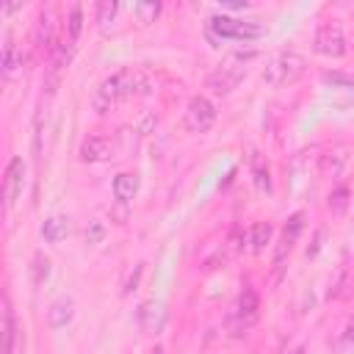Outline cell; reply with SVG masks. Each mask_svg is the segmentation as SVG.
<instances>
[{"instance_id": "2", "label": "cell", "mask_w": 354, "mask_h": 354, "mask_svg": "<svg viewBox=\"0 0 354 354\" xmlns=\"http://www.w3.org/2000/svg\"><path fill=\"white\" fill-rule=\"evenodd\" d=\"M307 69V58L296 50H279L263 69V80L268 86H290L296 83Z\"/></svg>"}, {"instance_id": "10", "label": "cell", "mask_w": 354, "mask_h": 354, "mask_svg": "<svg viewBox=\"0 0 354 354\" xmlns=\"http://www.w3.org/2000/svg\"><path fill=\"white\" fill-rule=\"evenodd\" d=\"M301 230H304V213H293V216L288 218L285 230H282L279 243H277V252H274V260H277V263H282V260H285V254L293 249V243H296V238H299V232H301Z\"/></svg>"}, {"instance_id": "20", "label": "cell", "mask_w": 354, "mask_h": 354, "mask_svg": "<svg viewBox=\"0 0 354 354\" xmlns=\"http://www.w3.org/2000/svg\"><path fill=\"white\" fill-rule=\"evenodd\" d=\"M80 30H83V8H80V6H72V8H69V22H66V36H69L72 41H77Z\"/></svg>"}, {"instance_id": "26", "label": "cell", "mask_w": 354, "mask_h": 354, "mask_svg": "<svg viewBox=\"0 0 354 354\" xmlns=\"http://www.w3.org/2000/svg\"><path fill=\"white\" fill-rule=\"evenodd\" d=\"M141 271H144V266H136V274L127 279V288H124V293H130V290H136V285H138V277H141Z\"/></svg>"}, {"instance_id": "15", "label": "cell", "mask_w": 354, "mask_h": 354, "mask_svg": "<svg viewBox=\"0 0 354 354\" xmlns=\"http://www.w3.org/2000/svg\"><path fill=\"white\" fill-rule=\"evenodd\" d=\"M136 194H138V177L130 174V171L116 174V180H113V196H116L122 205H127Z\"/></svg>"}, {"instance_id": "27", "label": "cell", "mask_w": 354, "mask_h": 354, "mask_svg": "<svg viewBox=\"0 0 354 354\" xmlns=\"http://www.w3.org/2000/svg\"><path fill=\"white\" fill-rule=\"evenodd\" d=\"M152 354H166V351H163V348H155V351H152Z\"/></svg>"}, {"instance_id": "6", "label": "cell", "mask_w": 354, "mask_h": 354, "mask_svg": "<svg viewBox=\"0 0 354 354\" xmlns=\"http://www.w3.org/2000/svg\"><path fill=\"white\" fill-rule=\"evenodd\" d=\"M216 122V108L207 97H191L185 108V127L191 133H207Z\"/></svg>"}, {"instance_id": "23", "label": "cell", "mask_w": 354, "mask_h": 354, "mask_svg": "<svg viewBox=\"0 0 354 354\" xmlns=\"http://www.w3.org/2000/svg\"><path fill=\"white\" fill-rule=\"evenodd\" d=\"M14 69H17V50H14V44L8 41L6 50H3V72H6V75H14Z\"/></svg>"}, {"instance_id": "3", "label": "cell", "mask_w": 354, "mask_h": 354, "mask_svg": "<svg viewBox=\"0 0 354 354\" xmlns=\"http://www.w3.org/2000/svg\"><path fill=\"white\" fill-rule=\"evenodd\" d=\"M249 58H254V53H235V55H230V58H224L213 72H210V77H207V88H213L216 94H230L238 83H241V77L246 75V61Z\"/></svg>"}, {"instance_id": "7", "label": "cell", "mask_w": 354, "mask_h": 354, "mask_svg": "<svg viewBox=\"0 0 354 354\" xmlns=\"http://www.w3.org/2000/svg\"><path fill=\"white\" fill-rule=\"evenodd\" d=\"M22 183H25V163L22 158H11L6 166V177H3V199L6 207H14V202L22 194Z\"/></svg>"}, {"instance_id": "8", "label": "cell", "mask_w": 354, "mask_h": 354, "mask_svg": "<svg viewBox=\"0 0 354 354\" xmlns=\"http://www.w3.org/2000/svg\"><path fill=\"white\" fill-rule=\"evenodd\" d=\"M254 321H257V293H254L252 288H243L241 296H238V304H235V310H232L235 332L249 329Z\"/></svg>"}, {"instance_id": "12", "label": "cell", "mask_w": 354, "mask_h": 354, "mask_svg": "<svg viewBox=\"0 0 354 354\" xmlns=\"http://www.w3.org/2000/svg\"><path fill=\"white\" fill-rule=\"evenodd\" d=\"M72 315H75V301H72L69 296H61V299H55V301L50 304V310H47V324H50L53 329H61V326H66V324L72 321Z\"/></svg>"}, {"instance_id": "1", "label": "cell", "mask_w": 354, "mask_h": 354, "mask_svg": "<svg viewBox=\"0 0 354 354\" xmlns=\"http://www.w3.org/2000/svg\"><path fill=\"white\" fill-rule=\"evenodd\" d=\"M144 88H147V80H144L141 72H136V69H119V72H113L111 77H105L100 83V88L94 94V108L102 113L113 102H119L124 97H133V94H138Z\"/></svg>"}, {"instance_id": "4", "label": "cell", "mask_w": 354, "mask_h": 354, "mask_svg": "<svg viewBox=\"0 0 354 354\" xmlns=\"http://www.w3.org/2000/svg\"><path fill=\"white\" fill-rule=\"evenodd\" d=\"M207 30L216 39H235V41H252L266 33V28L257 22H246V19H235V17H224V14H213L207 22Z\"/></svg>"}, {"instance_id": "18", "label": "cell", "mask_w": 354, "mask_h": 354, "mask_svg": "<svg viewBox=\"0 0 354 354\" xmlns=\"http://www.w3.org/2000/svg\"><path fill=\"white\" fill-rule=\"evenodd\" d=\"M268 241H271V224L268 221H257L252 227V249L254 252H263Z\"/></svg>"}, {"instance_id": "11", "label": "cell", "mask_w": 354, "mask_h": 354, "mask_svg": "<svg viewBox=\"0 0 354 354\" xmlns=\"http://www.w3.org/2000/svg\"><path fill=\"white\" fill-rule=\"evenodd\" d=\"M138 324H141V329H144L147 335H158V332L163 329V324H166V307H163L160 301H147V304H141V310H138Z\"/></svg>"}, {"instance_id": "17", "label": "cell", "mask_w": 354, "mask_h": 354, "mask_svg": "<svg viewBox=\"0 0 354 354\" xmlns=\"http://www.w3.org/2000/svg\"><path fill=\"white\" fill-rule=\"evenodd\" d=\"M50 36H53V14H50V11H41L39 19H36V30H33V41H36V47L50 44Z\"/></svg>"}, {"instance_id": "22", "label": "cell", "mask_w": 354, "mask_h": 354, "mask_svg": "<svg viewBox=\"0 0 354 354\" xmlns=\"http://www.w3.org/2000/svg\"><path fill=\"white\" fill-rule=\"evenodd\" d=\"M116 3H100V8H97V22L102 25V28H108V22L113 19V14H116Z\"/></svg>"}, {"instance_id": "13", "label": "cell", "mask_w": 354, "mask_h": 354, "mask_svg": "<svg viewBox=\"0 0 354 354\" xmlns=\"http://www.w3.org/2000/svg\"><path fill=\"white\" fill-rule=\"evenodd\" d=\"M69 235V218L66 216H50V218H44V224H41V238L47 241V243H58V241H64Z\"/></svg>"}, {"instance_id": "19", "label": "cell", "mask_w": 354, "mask_h": 354, "mask_svg": "<svg viewBox=\"0 0 354 354\" xmlns=\"http://www.w3.org/2000/svg\"><path fill=\"white\" fill-rule=\"evenodd\" d=\"M133 11H136V17H138L141 25H149V22L160 14V3H155V0H149V3H136Z\"/></svg>"}, {"instance_id": "14", "label": "cell", "mask_w": 354, "mask_h": 354, "mask_svg": "<svg viewBox=\"0 0 354 354\" xmlns=\"http://www.w3.org/2000/svg\"><path fill=\"white\" fill-rule=\"evenodd\" d=\"M72 53H75V41L66 36L61 39L58 44H53V53H50V72L58 75L69 61H72Z\"/></svg>"}, {"instance_id": "21", "label": "cell", "mask_w": 354, "mask_h": 354, "mask_svg": "<svg viewBox=\"0 0 354 354\" xmlns=\"http://www.w3.org/2000/svg\"><path fill=\"white\" fill-rule=\"evenodd\" d=\"M47 277H50V260L39 252V254L33 257V282L39 285V282H44Z\"/></svg>"}, {"instance_id": "5", "label": "cell", "mask_w": 354, "mask_h": 354, "mask_svg": "<svg viewBox=\"0 0 354 354\" xmlns=\"http://www.w3.org/2000/svg\"><path fill=\"white\" fill-rule=\"evenodd\" d=\"M313 47H315V53H321V55L340 58V55L346 53V36H343V28H340L337 22H324V25L315 30Z\"/></svg>"}, {"instance_id": "16", "label": "cell", "mask_w": 354, "mask_h": 354, "mask_svg": "<svg viewBox=\"0 0 354 354\" xmlns=\"http://www.w3.org/2000/svg\"><path fill=\"white\" fill-rule=\"evenodd\" d=\"M14 335H17L14 313H11V301L6 299L3 301V354H11L14 351Z\"/></svg>"}, {"instance_id": "25", "label": "cell", "mask_w": 354, "mask_h": 354, "mask_svg": "<svg viewBox=\"0 0 354 354\" xmlns=\"http://www.w3.org/2000/svg\"><path fill=\"white\" fill-rule=\"evenodd\" d=\"M329 207H335V210H343L346 207V188H340V191H335L329 196Z\"/></svg>"}, {"instance_id": "9", "label": "cell", "mask_w": 354, "mask_h": 354, "mask_svg": "<svg viewBox=\"0 0 354 354\" xmlns=\"http://www.w3.org/2000/svg\"><path fill=\"white\" fill-rule=\"evenodd\" d=\"M111 155H113V144L105 136H88L80 144V160L86 163H100V160H108Z\"/></svg>"}, {"instance_id": "24", "label": "cell", "mask_w": 354, "mask_h": 354, "mask_svg": "<svg viewBox=\"0 0 354 354\" xmlns=\"http://www.w3.org/2000/svg\"><path fill=\"white\" fill-rule=\"evenodd\" d=\"M102 238H105L102 221H88V227H86V241H88V243H102Z\"/></svg>"}]
</instances>
